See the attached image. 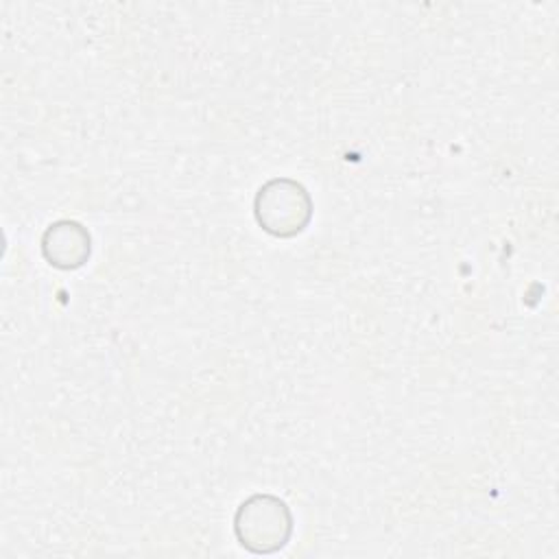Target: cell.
I'll list each match as a JSON object with an SVG mask.
<instances>
[{"label":"cell","instance_id":"obj_1","mask_svg":"<svg viewBox=\"0 0 559 559\" xmlns=\"http://www.w3.org/2000/svg\"><path fill=\"white\" fill-rule=\"evenodd\" d=\"M236 535L253 552H273L288 542L290 513L273 496H253L236 513Z\"/></svg>","mask_w":559,"mask_h":559},{"label":"cell","instance_id":"obj_2","mask_svg":"<svg viewBox=\"0 0 559 559\" xmlns=\"http://www.w3.org/2000/svg\"><path fill=\"white\" fill-rule=\"evenodd\" d=\"M260 225L275 236H293L310 218V199L299 183L275 179L266 183L255 199Z\"/></svg>","mask_w":559,"mask_h":559},{"label":"cell","instance_id":"obj_3","mask_svg":"<svg viewBox=\"0 0 559 559\" xmlns=\"http://www.w3.org/2000/svg\"><path fill=\"white\" fill-rule=\"evenodd\" d=\"M44 255L50 264L61 269L81 266L90 255V236L79 223L61 221L44 234Z\"/></svg>","mask_w":559,"mask_h":559}]
</instances>
